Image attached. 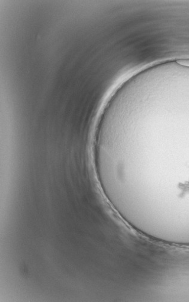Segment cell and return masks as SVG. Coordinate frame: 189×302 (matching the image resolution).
I'll use <instances>...</instances> for the list:
<instances>
[{
  "instance_id": "1",
  "label": "cell",
  "mask_w": 189,
  "mask_h": 302,
  "mask_svg": "<svg viewBox=\"0 0 189 302\" xmlns=\"http://www.w3.org/2000/svg\"><path fill=\"white\" fill-rule=\"evenodd\" d=\"M177 63L181 66L189 67V59H181L177 60Z\"/></svg>"
}]
</instances>
